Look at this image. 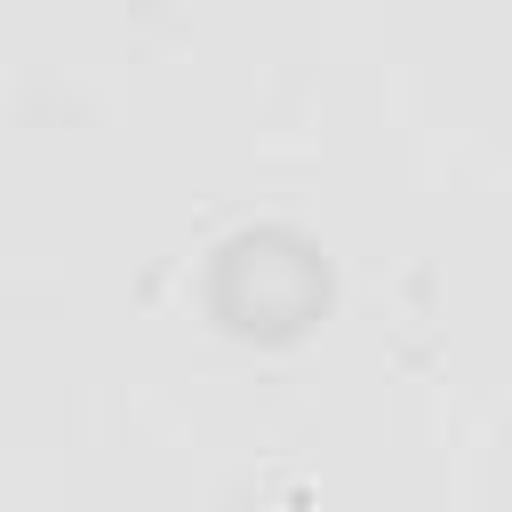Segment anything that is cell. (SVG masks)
Segmentation results:
<instances>
[{
  "label": "cell",
  "mask_w": 512,
  "mask_h": 512,
  "mask_svg": "<svg viewBox=\"0 0 512 512\" xmlns=\"http://www.w3.org/2000/svg\"><path fill=\"white\" fill-rule=\"evenodd\" d=\"M208 312L248 344H288L328 312V264L288 224H248L208 256Z\"/></svg>",
  "instance_id": "obj_1"
}]
</instances>
